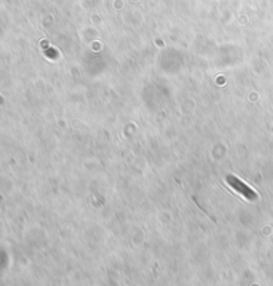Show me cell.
Segmentation results:
<instances>
[{"label": "cell", "instance_id": "1", "mask_svg": "<svg viewBox=\"0 0 273 286\" xmlns=\"http://www.w3.org/2000/svg\"><path fill=\"white\" fill-rule=\"evenodd\" d=\"M227 182H228L229 185L232 186L236 192H239L241 196L245 197L247 200L253 201V200H256V198H257V193H256V192H254L252 188H249L247 184H244L241 180H239L237 177H235V176H232V175L227 176Z\"/></svg>", "mask_w": 273, "mask_h": 286}]
</instances>
